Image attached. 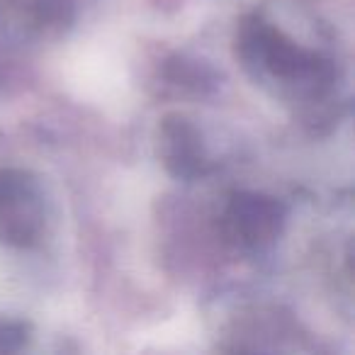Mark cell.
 I'll return each instance as SVG.
<instances>
[{"label":"cell","instance_id":"6da1fadb","mask_svg":"<svg viewBox=\"0 0 355 355\" xmlns=\"http://www.w3.org/2000/svg\"><path fill=\"white\" fill-rule=\"evenodd\" d=\"M236 54L261 83H272L277 93L302 103H319L334 90V61L297 44L290 35L261 15L239 25Z\"/></svg>","mask_w":355,"mask_h":355},{"label":"cell","instance_id":"5b68a950","mask_svg":"<svg viewBox=\"0 0 355 355\" xmlns=\"http://www.w3.org/2000/svg\"><path fill=\"white\" fill-rule=\"evenodd\" d=\"M80 0H37V15L49 25H71L78 15Z\"/></svg>","mask_w":355,"mask_h":355},{"label":"cell","instance_id":"8992f818","mask_svg":"<svg viewBox=\"0 0 355 355\" xmlns=\"http://www.w3.org/2000/svg\"><path fill=\"white\" fill-rule=\"evenodd\" d=\"M27 329H30V326L22 324V321L0 319V350L20 348L27 340Z\"/></svg>","mask_w":355,"mask_h":355},{"label":"cell","instance_id":"277c9868","mask_svg":"<svg viewBox=\"0 0 355 355\" xmlns=\"http://www.w3.org/2000/svg\"><path fill=\"white\" fill-rule=\"evenodd\" d=\"M158 156L166 171L178 180H195L207 168L205 144L188 117L168 114L158 127Z\"/></svg>","mask_w":355,"mask_h":355},{"label":"cell","instance_id":"3957f363","mask_svg":"<svg viewBox=\"0 0 355 355\" xmlns=\"http://www.w3.org/2000/svg\"><path fill=\"white\" fill-rule=\"evenodd\" d=\"M287 207L263 193H234L222 212V232L229 243L243 251H261L280 239Z\"/></svg>","mask_w":355,"mask_h":355},{"label":"cell","instance_id":"7a4b0ae2","mask_svg":"<svg viewBox=\"0 0 355 355\" xmlns=\"http://www.w3.org/2000/svg\"><path fill=\"white\" fill-rule=\"evenodd\" d=\"M46 227V202L25 171H0V241L15 248L40 243Z\"/></svg>","mask_w":355,"mask_h":355}]
</instances>
